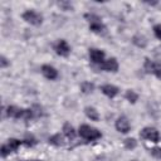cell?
Returning <instances> with one entry per match:
<instances>
[{
  "instance_id": "6da1fadb",
  "label": "cell",
  "mask_w": 161,
  "mask_h": 161,
  "mask_svg": "<svg viewBox=\"0 0 161 161\" xmlns=\"http://www.w3.org/2000/svg\"><path fill=\"white\" fill-rule=\"evenodd\" d=\"M78 135L83 140H86V141H97V140H99L102 137V132L98 128L92 127V126L86 125V123H83V125L79 126Z\"/></svg>"
},
{
  "instance_id": "7a4b0ae2",
  "label": "cell",
  "mask_w": 161,
  "mask_h": 161,
  "mask_svg": "<svg viewBox=\"0 0 161 161\" xmlns=\"http://www.w3.org/2000/svg\"><path fill=\"white\" fill-rule=\"evenodd\" d=\"M84 18L88 20V28L92 33H96V34H103L106 31V25L102 21V19L96 15V14H91V13H87L84 14Z\"/></svg>"
},
{
  "instance_id": "3957f363",
  "label": "cell",
  "mask_w": 161,
  "mask_h": 161,
  "mask_svg": "<svg viewBox=\"0 0 161 161\" xmlns=\"http://www.w3.org/2000/svg\"><path fill=\"white\" fill-rule=\"evenodd\" d=\"M21 145H24V143H23V140L14 138V137L9 138L5 143H3V145H1V148H0L1 157H6V156H9L10 153L15 152V151L21 146Z\"/></svg>"
},
{
  "instance_id": "277c9868",
  "label": "cell",
  "mask_w": 161,
  "mask_h": 161,
  "mask_svg": "<svg viewBox=\"0 0 161 161\" xmlns=\"http://www.w3.org/2000/svg\"><path fill=\"white\" fill-rule=\"evenodd\" d=\"M21 18L25 23L33 25V26H39L43 24V15L38 13L34 9H28L21 14Z\"/></svg>"
},
{
  "instance_id": "5b68a950",
  "label": "cell",
  "mask_w": 161,
  "mask_h": 161,
  "mask_svg": "<svg viewBox=\"0 0 161 161\" xmlns=\"http://www.w3.org/2000/svg\"><path fill=\"white\" fill-rule=\"evenodd\" d=\"M140 136H141V138L150 141V142H153V143H158L161 141V135H160L158 130L155 127H151V126L143 127L140 131Z\"/></svg>"
},
{
  "instance_id": "8992f818",
  "label": "cell",
  "mask_w": 161,
  "mask_h": 161,
  "mask_svg": "<svg viewBox=\"0 0 161 161\" xmlns=\"http://www.w3.org/2000/svg\"><path fill=\"white\" fill-rule=\"evenodd\" d=\"M143 69L146 73L153 74V75H156V78H158L161 80V63L151 60L150 58H146L145 63H143Z\"/></svg>"
},
{
  "instance_id": "52a82bcc",
  "label": "cell",
  "mask_w": 161,
  "mask_h": 161,
  "mask_svg": "<svg viewBox=\"0 0 161 161\" xmlns=\"http://www.w3.org/2000/svg\"><path fill=\"white\" fill-rule=\"evenodd\" d=\"M53 49L60 57H68L70 54V45L68 44V42L65 39H58L53 44Z\"/></svg>"
},
{
  "instance_id": "ba28073f",
  "label": "cell",
  "mask_w": 161,
  "mask_h": 161,
  "mask_svg": "<svg viewBox=\"0 0 161 161\" xmlns=\"http://www.w3.org/2000/svg\"><path fill=\"white\" fill-rule=\"evenodd\" d=\"M88 57H89V60L93 64H97V65H101L106 60V53L102 49H98V48H89Z\"/></svg>"
},
{
  "instance_id": "9c48e42d",
  "label": "cell",
  "mask_w": 161,
  "mask_h": 161,
  "mask_svg": "<svg viewBox=\"0 0 161 161\" xmlns=\"http://www.w3.org/2000/svg\"><path fill=\"white\" fill-rule=\"evenodd\" d=\"M114 128L119 133H128L131 131V122L126 116H119L114 122Z\"/></svg>"
},
{
  "instance_id": "30bf717a",
  "label": "cell",
  "mask_w": 161,
  "mask_h": 161,
  "mask_svg": "<svg viewBox=\"0 0 161 161\" xmlns=\"http://www.w3.org/2000/svg\"><path fill=\"white\" fill-rule=\"evenodd\" d=\"M99 68L104 72H109V73H117L118 72V68H119V64H118V60L116 58H108L106 59L101 65Z\"/></svg>"
},
{
  "instance_id": "8fae6325",
  "label": "cell",
  "mask_w": 161,
  "mask_h": 161,
  "mask_svg": "<svg viewBox=\"0 0 161 161\" xmlns=\"http://www.w3.org/2000/svg\"><path fill=\"white\" fill-rule=\"evenodd\" d=\"M42 74L44 75V78H47L48 80H55L59 77V73L57 70V68H54L50 64H43L40 68Z\"/></svg>"
},
{
  "instance_id": "7c38bea8",
  "label": "cell",
  "mask_w": 161,
  "mask_h": 161,
  "mask_svg": "<svg viewBox=\"0 0 161 161\" xmlns=\"http://www.w3.org/2000/svg\"><path fill=\"white\" fill-rule=\"evenodd\" d=\"M99 89H101V92H102L106 97H108V98H114V97H117L118 93H119V88H118L117 86H114V84H111V83L102 84V86L99 87Z\"/></svg>"
},
{
  "instance_id": "4fadbf2b",
  "label": "cell",
  "mask_w": 161,
  "mask_h": 161,
  "mask_svg": "<svg viewBox=\"0 0 161 161\" xmlns=\"http://www.w3.org/2000/svg\"><path fill=\"white\" fill-rule=\"evenodd\" d=\"M62 131H63V135H64L68 140H70V141H73V140L75 138V136H77V132H75L74 127H73L69 122H64V123H63Z\"/></svg>"
},
{
  "instance_id": "5bb4252c",
  "label": "cell",
  "mask_w": 161,
  "mask_h": 161,
  "mask_svg": "<svg viewBox=\"0 0 161 161\" xmlns=\"http://www.w3.org/2000/svg\"><path fill=\"white\" fill-rule=\"evenodd\" d=\"M84 114L87 116V118H88V119L94 121V122L99 121V118H101L99 112H98L94 107H92V106H87V107H84Z\"/></svg>"
},
{
  "instance_id": "9a60e30c",
  "label": "cell",
  "mask_w": 161,
  "mask_h": 161,
  "mask_svg": "<svg viewBox=\"0 0 161 161\" xmlns=\"http://www.w3.org/2000/svg\"><path fill=\"white\" fill-rule=\"evenodd\" d=\"M147 38L145 36V35H142V34H135L133 36H132V44L133 45H136L137 48H141V49H143V48H146L147 47Z\"/></svg>"
},
{
  "instance_id": "2e32d148",
  "label": "cell",
  "mask_w": 161,
  "mask_h": 161,
  "mask_svg": "<svg viewBox=\"0 0 161 161\" xmlns=\"http://www.w3.org/2000/svg\"><path fill=\"white\" fill-rule=\"evenodd\" d=\"M48 142L49 145H53L55 147H59V146H63L64 145V140H63V136L60 133H54L49 138H48Z\"/></svg>"
},
{
  "instance_id": "e0dca14e",
  "label": "cell",
  "mask_w": 161,
  "mask_h": 161,
  "mask_svg": "<svg viewBox=\"0 0 161 161\" xmlns=\"http://www.w3.org/2000/svg\"><path fill=\"white\" fill-rule=\"evenodd\" d=\"M94 88H96V86H94L93 82L84 80V82L80 83V92L84 93V94H91V93H93Z\"/></svg>"
},
{
  "instance_id": "ac0fdd59",
  "label": "cell",
  "mask_w": 161,
  "mask_h": 161,
  "mask_svg": "<svg viewBox=\"0 0 161 161\" xmlns=\"http://www.w3.org/2000/svg\"><path fill=\"white\" fill-rule=\"evenodd\" d=\"M125 98L130 102V103H136L138 101V93H136L133 89H127L125 92Z\"/></svg>"
},
{
  "instance_id": "d6986e66",
  "label": "cell",
  "mask_w": 161,
  "mask_h": 161,
  "mask_svg": "<svg viewBox=\"0 0 161 161\" xmlns=\"http://www.w3.org/2000/svg\"><path fill=\"white\" fill-rule=\"evenodd\" d=\"M123 147H125L126 150H130V151L135 150V148L137 147V141H136V138H133V137H127V138H125V140H123Z\"/></svg>"
},
{
  "instance_id": "ffe728a7",
  "label": "cell",
  "mask_w": 161,
  "mask_h": 161,
  "mask_svg": "<svg viewBox=\"0 0 161 161\" xmlns=\"http://www.w3.org/2000/svg\"><path fill=\"white\" fill-rule=\"evenodd\" d=\"M36 138L33 136V135H26L24 138H23V143L25 145V146H28V147H33V146H35L36 145Z\"/></svg>"
},
{
  "instance_id": "44dd1931",
  "label": "cell",
  "mask_w": 161,
  "mask_h": 161,
  "mask_svg": "<svg viewBox=\"0 0 161 161\" xmlns=\"http://www.w3.org/2000/svg\"><path fill=\"white\" fill-rule=\"evenodd\" d=\"M30 108H31V111H33L34 118H39V117L43 116V108H42V106H39V104H33Z\"/></svg>"
},
{
  "instance_id": "7402d4cb",
  "label": "cell",
  "mask_w": 161,
  "mask_h": 161,
  "mask_svg": "<svg viewBox=\"0 0 161 161\" xmlns=\"http://www.w3.org/2000/svg\"><path fill=\"white\" fill-rule=\"evenodd\" d=\"M58 5H59V8H60L62 10H64V11H72V10H73V5H72V3H69V1H59Z\"/></svg>"
},
{
  "instance_id": "603a6c76",
  "label": "cell",
  "mask_w": 161,
  "mask_h": 161,
  "mask_svg": "<svg viewBox=\"0 0 161 161\" xmlns=\"http://www.w3.org/2000/svg\"><path fill=\"white\" fill-rule=\"evenodd\" d=\"M150 153L153 158L156 160H161V147H152L150 150Z\"/></svg>"
},
{
  "instance_id": "cb8c5ba5",
  "label": "cell",
  "mask_w": 161,
  "mask_h": 161,
  "mask_svg": "<svg viewBox=\"0 0 161 161\" xmlns=\"http://www.w3.org/2000/svg\"><path fill=\"white\" fill-rule=\"evenodd\" d=\"M152 30H153L155 36H156L158 40H161V24H155L153 28H152Z\"/></svg>"
},
{
  "instance_id": "d4e9b609",
  "label": "cell",
  "mask_w": 161,
  "mask_h": 161,
  "mask_svg": "<svg viewBox=\"0 0 161 161\" xmlns=\"http://www.w3.org/2000/svg\"><path fill=\"white\" fill-rule=\"evenodd\" d=\"M9 65H10V62L8 60V58H6L5 55H1V57H0V68L4 69V68H6V67H9Z\"/></svg>"
},
{
  "instance_id": "484cf974",
  "label": "cell",
  "mask_w": 161,
  "mask_h": 161,
  "mask_svg": "<svg viewBox=\"0 0 161 161\" xmlns=\"http://www.w3.org/2000/svg\"><path fill=\"white\" fill-rule=\"evenodd\" d=\"M28 161H40V160H28Z\"/></svg>"
},
{
  "instance_id": "4316f807",
  "label": "cell",
  "mask_w": 161,
  "mask_h": 161,
  "mask_svg": "<svg viewBox=\"0 0 161 161\" xmlns=\"http://www.w3.org/2000/svg\"><path fill=\"white\" fill-rule=\"evenodd\" d=\"M131 161H136V160H131Z\"/></svg>"
}]
</instances>
